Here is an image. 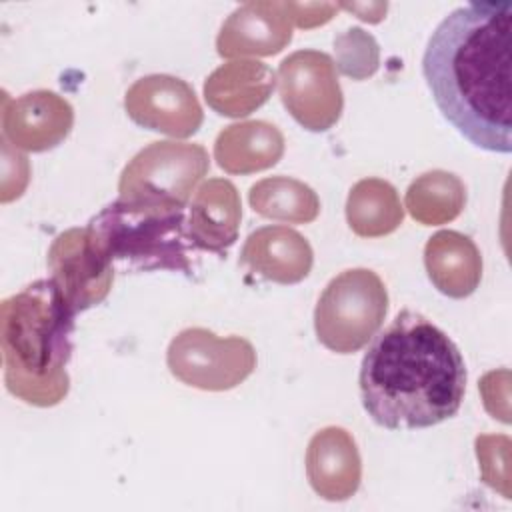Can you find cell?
Instances as JSON below:
<instances>
[{
  "label": "cell",
  "instance_id": "cell-1",
  "mask_svg": "<svg viewBox=\"0 0 512 512\" xmlns=\"http://www.w3.org/2000/svg\"><path fill=\"white\" fill-rule=\"evenodd\" d=\"M510 2H470L432 32L422 74L440 114L474 146L510 154Z\"/></svg>",
  "mask_w": 512,
  "mask_h": 512
},
{
  "label": "cell",
  "instance_id": "cell-2",
  "mask_svg": "<svg viewBox=\"0 0 512 512\" xmlns=\"http://www.w3.org/2000/svg\"><path fill=\"white\" fill-rule=\"evenodd\" d=\"M358 384L364 410L378 426L430 428L458 412L466 364L444 330L402 310L364 354Z\"/></svg>",
  "mask_w": 512,
  "mask_h": 512
},
{
  "label": "cell",
  "instance_id": "cell-3",
  "mask_svg": "<svg viewBox=\"0 0 512 512\" xmlns=\"http://www.w3.org/2000/svg\"><path fill=\"white\" fill-rule=\"evenodd\" d=\"M74 316L50 278L36 280L2 300L0 344L10 394L40 408L56 406L66 398Z\"/></svg>",
  "mask_w": 512,
  "mask_h": 512
},
{
  "label": "cell",
  "instance_id": "cell-4",
  "mask_svg": "<svg viewBox=\"0 0 512 512\" xmlns=\"http://www.w3.org/2000/svg\"><path fill=\"white\" fill-rule=\"evenodd\" d=\"M98 248L128 270H174L192 274L194 242L184 208L116 200L86 226Z\"/></svg>",
  "mask_w": 512,
  "mask_h": 512
},
{
  "label": "cell",
  "instance_id": "cell-5",
  "mask_svg": "<svg viewBox=\"0 0 512 512\" xmlns=\"http://www.w3.org/2000/svg\"><path fill=\"white\" fill-rule=\"evenodd\" d=\"M388 312V292L368 268H350L328 282L314 310V330L322 346L336 354L364 348Z\"/></svg>",
  "mask_w": 512,
  "mask_h": 512
},
{
  "label": "cell",
  "instance_id": "cell-6",
  "mask_svg": "<svg viewBox=\"0 0 512 512\" xmlns=\"http://www.w3.org/2000/svg\"><path fill=\"white\" fill-rule=\"evenodd\" d=\"M204 146L194 142H152L122 170L118 196L126 202L184 208L196 184L208 174Z\"/></svg>",
  "mask_w": 512,
  "mask_h": 512
},
{
  "label": "cell",
  "instance_id": "cell-7",
  "mask_svg": "<svg viewBox=\"0 0 512 512\" xmlns=\"http://www.w3.org/2000/svg\"><path fill=\"white\" fill-rule=\"evenodd\" d=\"M166 364L180 382L224 392L242 384L256 368V350L242 336L220 338L206 328H184L166 352Z\"/></svg>",
  "mask_w": 512,
  "mask_h": 512
},
{
  "label": "cell",
  "instance_id": "cell-8",
  "mask_svg": "<svg viewBox=\"0 0 512 512\" xmlns=\"http://www.w3.org/2000/svg\"><path fill=\"white\" fill-rule=\"evenodd\" d=\"M280 100L292 118L310 132L332 128L344 96L334 60L320 50H296L278 66Z\"/></svg>",
  "mask_w": 512,
  "mask_h": 512
},
{
  "label": "cell",
  "instance_id": "cell-9",
  "mask_svg": "<svg viewBox=\"0 0 512 512\" xmlns=\"http://www.w3.org/2000/svg\"><path fill=\"white\" fill-rule=\"evenodd\" d=\"M46 264L50 280L76 314L100 304L114 282V264L98 248L88 228H70L58 234Z\"/></svg>",
  "mask_w": 512,
  "mask_h": 512
},
{
  "label": "cell",
  "instance_id": "cell-10",
  "mask_svg": "<svg viewBox=\"0 0 512 512\" xmlns=\"http://www.w3.org/2000/svg\"><path fill=\"white\" fill-rule=\"evenodd\" d=\"M124 108L138 126L172 138L192 136L204 120L194 88L170 74L138 78L124 94Z\"/></svg>",
  "mask_w": 512,
  "mask_h": 512
},
{
  "label": "cell",
  "instance_id": "cell-11",
  "mask_svg": "<svg viewBox=\"0 0 512 512\" xmlns=\"http://www.w3.org/2000/svg\"><path fill=\"white\" fill-rule=\"evenodd\" d=\"M74 110L66 98L50 90H34L12 100L4 96L2 138L14 148L46 152L72 130Z\"/></svg>",
  "mask_w": 512,
  "mask_h": 512
},
{
  "label": "cell",
  "instance_id": "cell-12",
  "mask_svg": "<svg viewBox=\"0 0 512 512\" xmlns=\"http://www.w3.org/2000/svg\"><path fill=\"white\" fill-rule=\"evenodd\" d=\"M292 26L286 2H246L222 24L216 52L222 58L274 56L290 44Z\"/></svg>",
  "mask_w": 512,
  "mask_h": 512
},
{
  "label": "cell",
  "instance_id": "cell-13",
  "mask_svg": "<svg viewBox=\"0 0 512 512\" xmlns=\"http://www.w3.org/2000/svg\"><path fill=\"white\" fill-rule=\"evenodd\" d=\"M306 476L324 500L342 502L354 496L362 480V460L352 434L340 426L318 430L306 448Z\"/></svg>",
  "mask_w": 512,
  "mask_h": 512
},
{
  "label": "cell",
  "instance_id": "cell-14",
  "mask_svg": "<svg viewBox=\"0 0 512 512\" xmlns=\"http://www.w3.org/2000/svg\"><path fill=\"white\" fill-rule=\"evenodd\" d=\"M240 262L270 282L296 284L310 274L314 252L300 232L288 226H262L246 238Z\"/></svg>",
  "mask_w": 512,
  "mask_h": 512
},
{
  "label": "cell",
  "instance_id": "cell-15",
  "mask_svg": "<svg viewBox=\"0 0 512 512\" xmlns=\"http://www.w3.org/2000/svg\"><path fill=\"white\" fill-rule=\"evenodd\" d=\"M276 86L272 68L258 60H232L218 66L204 82V98L220 116L242 118L268 102Z\"/></svg>",
  "mask_w": 512,
  "mask_h": 512
},
{
  "label": "cell",
  "instance_id": "cell-16",
  "mask_svg": "<svg viewBox=\"0 0 512 512\" xmlns=\"http://www.w3.org/2000/svg\"><path fill=\"white\" fill-rule=\"evenodd\" d=\"M240 220L242 204L236 186L226 178H210L194 192L186 224L196 248L224 252L236 242Z\"/></svg>",
  "mask_w": 512,
  "mask_h": 512
},
{
  "label": "cell",
  "instance_id": "cell-17",
  "mask_svg": "<svg viewBox=\"0 0 512 512\" xmlns=\"http://www.w3.org/2000/svg\"><path fill=\"white\" fill-rule=\"evenodd\" d=\"M430 282L448 298L470 296L482 278V256L472 238L456 230L432 234L424 246Z\"/></svg>",
  "mask_w": 512,
  "mask_h": 512
},
{
  "label": "cell",
  "instance_id": "cell-18",
  "mask_svg": "<svg viewBox=\"0 0 512 512\" xmlns=\"http://www.w3.org/2000/svg\"><path fill=\"white\" fill-rule=\"evenodd\" d=\"M284 154L282 132L264 120H244L226 126L214 142V160L228 174L268 170Z\"/></svg>",
  "mask_w": 512,
  "mask_h": 512
},
{
  "label": "cell",
  "instance_id": "cell-19",
  "mask_svg": "<svg viewBox=\"0 0 512 512\" xmlns=\"http://www.w3.org/2000/svg\"><path fill=\"white\" fill-rule=\"evenodd\" d=\"M346 220L354 234L378 238L392 234L404 220V206L396 188L382 178L356 182L346 200Z\"/></svg>",
  "mask_w": 512,
  "mask_h": 512
},
{
  "label": "cell",
  "instance_id": "cell-20",
  "mask_svg": "<svg viewBox=\"0 0 512 512\" xmlns=\"http://www.w3.org/2000/svg\"><path fill=\"white\" fill-rule=\"evenodd\" d=\"M404 204L416 222L440 226L452 222L464 210L466 186L452 172L430 170L408 186Z\"/></svg>",
  "mask_w": 512,
  "mask_h": 512
},
{
  "label": "cell",
  "instance_id": "cell-21",
  "mask_svg": "<svg viewBox=\"0 0 512 512\" xmlns=\"http://www.w3.org/2000/svg\"><path fill=\"white\" fill-rule=\"evenodd\" d=\"M248 202L256 214L290 224H308L320 214L318 194L308 184L288 176L256 182L248 192Z\"/></svg>",
  "mask_w": 512,
  "mask_h": 512
},
{
  "label": "cell",
  "instance_id": "cell-22",
  "mask_svg": "<svg viewBox=\"0 0 512 512\" xmlns=\"http://www.w3.org/2000/svg\"><path fill=\"white\" fill-rule=\"evenodd\" d=\"M334 52V66L352 80H366L380 66V46L376 38L356 26L334 38Z\"/></svg>",
  "mask_w": 512,
  "mask_h": 512
},
{
  "label": "cell",
  "instance_id": "cell-23",
  "mask_svg": "<svg viewBox=\"0 0 512 512\" xmlns=\"http://www.w3.org/2000/svg\"><path fill=\"white\" fill-rule=\"evenodd\" d=\"M482 480L510 498V438L504 434H480L474 442Z\"/></svg>",
  "mask_w": 512,
  "mask_h": 512
},
{
  "label": "cell",
  "instance_id": "cell-24",
  "mask_svg": "<svg viewBox=\"0 0 512 512\" xmlns=\"http://www.w3.org/2000/svg\"><path fill=\"white\" fill-rule=\"evenodd\" d=\"M484 408L500 422H510V372L506 368L484 374L478 386Z\"/></svg>",
  "mask_w": 512,
  "mask_h": 512
},
{
  "label": "cell",
  "instance_id": "cell-25",
  "mask_svg": "<svg viewBox=\"0 0 512 512\" xmlns=\"http://www.w3.org/2000/svg\"><path fill=\"white\" fill-rule=\"evenodd\" d=\"M286 10L290 22L298 28H316L332 20V16L340 10V4L330 2H286Z\"/></svg>",
  "mask_w": 512,
  "mask_h": 512
},
{
  "label": "cell",
  "instance_id": "cell-26",
  "mask_svg": "<svg viewBox=\"0 0 512 512\" xmlns=\"http://www.w3.org/2000/svg\"><path fill=\"white\" fill-rule=\"evenodd\" d=\"M340 8L356 14L364 22H380L388 10L386 2H372V4H340Z\"/></svg>",
  "mask_w": 512,
  "mask_h": 512
}]
</instances>
